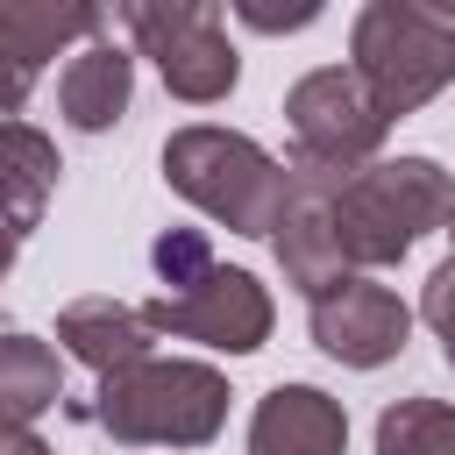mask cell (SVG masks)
<instances>
[{
    "instance_id": "6da1fadb",
    "label": "cell",
    "mask_w": 455,
    "mask_h": 455,
    "mask_svg": "<svg viewBox=\"0 0 455 455\" xmlns=\"http://www.w3.org/2000/svg\"><path fill=\"white\" fill-rule=\"evenodd\" d=\"M164 185L178 199H192L206 220H220L228 235H277L284 228V206H291V164H277L256 135L242 128H213V121H192L164 142Z\"/></svg>"
},
{
    "instance_id": "7a4b0ae2",
    "label": "cell",
    "mask_w": 455,
    "mask_h": 455,
    "mask_svg": "<svg viewBox=\"0 0 455 455\" xmlns=\"http://www.w3.org/2000/svg\"><path fill=\"white\" fill-rule=\"evenodd\" d=\"M348 57L384 121L419 114L455 78V0H370L348 28Z\"/></svg>"
},
{
    "instance_id": "3957f363",
    "label": "cell",
    "mask_w": 455,
    "mask_h": 455,
    "mask_svg": "<svg viewBox=\"0 0 455 455\" xmlns=\"http://www.w3.org/2000/svg\"><path fill=\"white\" fill-rule=\"evenodd\" d=\"M92 419L121 448H206L228 427V377L213 363L149 355L121 377H100Z\"/></svg>"
},
{
    "instance_id": "277c9868",
    "label": "cell",
    "mask_w": 455,
    "mask_h": 455,
    "mask_svg": "<svg viewBox=\"0 0 455 455\" xmlns=\"http://www.w3.org/2000/svg\"><path fill=\"white\" fill-rule=\"evenodd\" d=\"M448 213H455V178L434 156H377L341 185L334 235L355 270H391L412 256L427 228H448Z\"/></svg>"
},
{
    "instance_id": "5b68a950",
    "label": "cell",
    "mask_w": 455,
    "mask_h": 455,
    "mask_svg": "<svg viewBox=\"0 0 455 455\" xmlns=\"http://www.w3.org/2000/svg\"><path fill=\"white\" fill-rule=\"evenodd\" d=\"M121 21H128V36H135V50L164 71L171 100H185V107H213V100L235 92L242 57H235L228 21H220L213 0H128Z\"/></svg>"
},
{
    "instance_id": "8992f818",
    "label": "cell",
    "mask_w": 455,
    "mask_h": 455,
    "mask_svg": "<svg viewBox=\"0 0 455 455\" xmlns=\"http://www.w3.org/2000/svg\"><path fill=\"white\" fill-rule=\"evenodd\" d=\"M284 121H291V156L299 164H327V171H370L384 149V114L370 100V85L355 78V64H320L284 92Z\"/></svg>"
},
{
    "instance_id": "52a82bcc",
    "label": "cell",
    "mask_w": 455,
    "mask_h": 455,
    "mask_svg": "<svg viewBox=\"0 0 455 455\" xmlns=\"http://www.w3.org/2000/svg\"><path fill=\"white\" fill-rule=\"evenodd\" d=\"M284 164H291V206H284V228L270 235V249H277L284 284H299L306 299H327L334 284L355 277V263L334 235V199L355 171H327V164H299V156H284Z\"/></svg>"
},
{
    "instance_id": "ba28073f",
    "label": "cell",
    "mask_w": 455,
    "mask_h": 455,
    "mask_svg": "<svg viewBox=\"0 0 455 455\" xmlns=\"http://www.w3.org/2000/svg\"><path fill=\"white\" fill-rule=\"evenodd\" d=\"M142 313H149L156 334H178V341H199V348H228V355H249V348L270 341V291L249 270H213L192 291H156Z\"/></svg>"
},
{
    "instance_id": "9c48e42d",
    "label": "cell",
    "mask_w": 455,
    "mask_h": 455,
    "mask_svg": "<svg viewBox=\"0 0 455 455\" xmlns=\"http://www.w3.org/2000/svg\"><path fill=\"white\" fill-rule=\"evenodd\" d=\"M412 334V313L391 284L377 277H348L327 299H313V341L320 355H334L341 370H384Z\"/></svg>"
},
{
    "instance_id": "30bf717a",
    "label": "cell",
    "mask_w": 455,
    "mask_h": 455,
    "mask_svg": "<svg viewBox=\"0 0 455 455\" xmlns=\"http://www.w3.org/2000/svg\"><path fill=\"white\" fill-rule=\"evenodd\" d=\"M249 455H348V412L320 384H277L249 412Z\"/></svg>"
},
{
    "instance_id": "8fae6325",
    "label": "cell",
    "mask_w": 455,
    "mask_h": 455,
    "mask_svg": "<svg viewBox=\"0 0 455 455\" xmlns=\"http://www.w3.org/2000/svg\"><path fill=\"white\" fill-rule=\"evenodd\" d=\"M57 341H64L92 377H121V370L149 363L156 327H149V313L128 306V299H71V306L57 313Z\"/></svg>"
},
{
    "instance_id": "7c38bea8",
    "label": "cell",
    "mask_w": 455,
    "mask_h": 455,
    "mask_svg": "<svg viewBox=\"0 0 455 455\" xmlns=\"http://www.w3.org/2000/svg\"><path fill=\"white\" fill-rule=\"evenodd\" d=\"M128 100H135V57L121 43H107V36L85 43L57 78V107H64V121L78 135H107L128 114Z\"/></svg>"
},
{
    "instance_id": "4fadbf2b",
    "label": "cell",
    "mask_w": 455,
    "mask_h": 455,
    "mask_svg": "<svg viewBox=\"0 0 455 455\" xmlns=\"http://www.w3.org/2000/svg\"><path fill=\"white\" fill-rule=\"evenodd\" d=\"M100 28H107L100 7H7V14H0V43H7V57H14L7 107H21L28 78L43 71V57H57L71 36H92V43H100Z\"/></svg>"
},
{
    "instance_id": "5bb4252c",
    "label": "cell",
    "mask_w": 455,
    "mask_h": 455,
    "mask_svg": "<svg viewBox=\"0 0 455 455\" xmlns=\"http://www.w3.org/2000/svg\"><path fill=\"white\" fill-rule=\"evenodd\" d=\"M57 171H64V164H57V142H50L43 128H28V121H7V128H0V178H7V228H14V249L36 235Z\"/></svg>"
},
{
    "instance_id": "9a60e30c",
    "label": "cell",
    "mask_w": 455,
    "mask_h": 455,
    "mask_svg": "<svg viewBox=\"0 0 455 455\" xmlns=\"http://www.w3.org/2000/svg\"><path fill=\"white\" fill-rule=\"evenodd\" d=\"M57 398H64L57 348L36 341V334H7L0 341V412H7V434H28L36 412H50Z\"/></svg>"
},
{
    "instance_id": "2e32d148",
    "label": "cell",
    "mask_w": 455,
    "mask_h": 455,
    "mask_svg": "<svg viewBox=\"0 0 455 455\" xmlns=\"http://www.w3.org/2000/svg\"><path fill=\"white\" fill-rule=\"evenodd\" d=\"M377 455H455V405L398 398L377 412Z\"/></svg>"
},
{
    "instance_id": "e0dca14e",
    "label": "cell",
    "mask_w": 455,
    "mask_h": 455,
    "mask_svg": "<svg viewBox=\"0 0 455 455\" xmlns=\"http://www.w3.org/2000/svg\"><path fill=\"white\" fill-rule=\"evenodd\" d=\"M149 263H156V284H164V291H192L199 277H213V270H220V263H213L206 228H164V235L149 242Z\"/></svg>"
},
{
    "instance_id": "ac0fdd59",
    "label": "cell",
    "mask_w": 455,
    "mask_h": 455,
    "mask_svg": "<svg viewBox=\"0 0 455 455\" xmlns=\"http://www.w3.org/2000/svg\"><path fill=\"white\" fill-rule=\"evenodd\" d=\"M419 320L441 334V348L455 341V256H448V263L427 277V291H419Z\"/></svg>"
},
{
    "instance_id": "d6986e66",
    "label": "cell",
    "mask_w": 455,
    "mask_h": 455,
    "mask_svg": "<svg viewBox=\"0 0 455 455\" xmlns=\"http://www.w3.org/2000/svg\"><path fill=\"white\" fill-rule=\"evenodd\" d=\"M235 14L263 36H284V28H313L320 21V0H299V7H270V0H235Z\"/></svg>"
},
{
    "instance_id": "ffe728a7",
    "label": "cell",
    "mask_w": 455,
    "mask_h": 455,
    "mask_svg": "<svg viewBox=\"0 0 455 455\" xmlns=\"http://www.w3.org/2000/svg\"><path fill=\"white\" fill-rule=\"evenodd\" d=\"M7 455H57V448L36 441V434H7Z\"/></svg>"
},
{
    "instance_id": "44dd1931",
    "label": "cell",
    "mask_w": 455,
    "mask_h": 455,
    "mask_svg": "<svg viewBox=\"0 0 455 455\" xmlns=\"http://www.w3.org/2000/svg\"><path fill=\"white\" fill-rule=\"evenodd\" d=\"M441 235H448V242H455V213H448V228H441Z\"/></svg>"
},
{
    "instance_id": "7402d4cb",
    "label": "cell",
    "mask_w": 455,
    "mask_h": 455,
    "mask_svg": "<svg viewBox=\"0 0 455 455\" xmlns=\"http://www.w3.org/2000/svg\"><path fill=\"white\" fill-rule=\"evenodd\" d=\"M448 363H455V341H448Z\"/></svg>"
}]
</instances>
